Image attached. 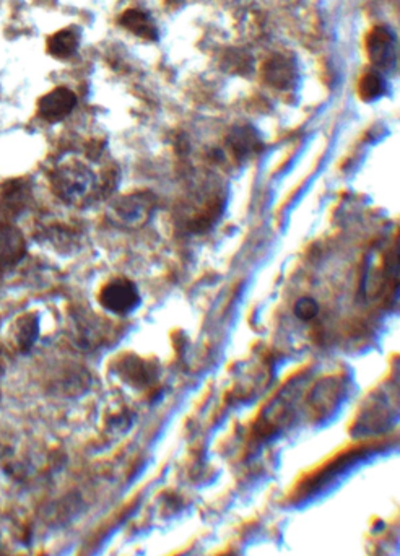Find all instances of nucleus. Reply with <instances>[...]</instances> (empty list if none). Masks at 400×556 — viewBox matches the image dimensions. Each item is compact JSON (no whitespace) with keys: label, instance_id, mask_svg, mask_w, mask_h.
<instances>
[{"label":"nucleus","instance_id":"nucleus-1","mask_svg":"<svg viewBox=\"0 0 400 556\" xmlns=\"http://www.w3.org/2000/svg\"><path fill=\"white\" fill-rule=\"evenodd\" d=\"M51 186L64 202L82 205L100 189V181L93 168L82 160H64L53 170Z\"/></svg>","mask_w":400,"mask_h":556},{"label":"nucleus","instance_id":"nucleus-2","mask_svg":"<svg viewBox=\"0 0 400 556\" xmlns=\"http://www.w3.org/2000/svg\"><path fill=\"white\" fill-rule=\"evenodd\" d=\"M156 208L155 195L148 190L124 195L111 204L108 217L111 223L124 230H138L145 226Z\"/></svg>","mask_w":400,"mask_h":556},{"label":"nucleus","instance_id":"nucleus-3","mask_svg":"<svg viewBox=\"0 0 400 556\" xmlns=\"http://www.w3.org/2000/svg\"><path fill=\"white\" fill-rule=\"evenodd\" d=\"M98 301L106 311L118 316H125L132 312L140 303L137 285L125 277L109 280L98 294Z\"/></svg>","mask_w":400,"mask_h":556},{"label":"nucleus","instance_id":"nucleus-4","mask_svg":"<svg viewBox=\"0 0 400 556\" xmlns=\"http://www.w3.org/2000/svg\"><path fill=\"white\" fill-rule=\"evenodd\" d=\"M366 53L370 62L381 72H392L397 67V38L389 26L371 28L366 36Z\"/></svg>","mask_w":400,"mask_h":556},{"label":"nucleus","instance_id":"nucleus-5","mask_svg":"<svg viewBox=\"0 0 400 556\" xmlns=\"http://www.w3.org/2000/svg\"><path fill=\"white\" fill-rule=\"evenodd\" d=\"M116 375L122 379L125 384L143 389L148 387L158 376V368L152 359H145L137 355H124L118 359L114 366Z\"/></svg>","mask_w":400,"mask_h":556},{"label":"nucleus","instance_id":"nucleus-6","mask_svg":"<svg viewBox=\"0 0 400 556\" xmlns=\"http://www.w3.org/2000/svg\"><path fill=\"white\" fill-rule=\"evenodd\" d=\"M395 267L389 259L388 252L373 251L370 255V264L366 265L365 278H363V293L370 298H378L390 278V269Z\"/></svg>","mask_w":400,"mask_h":556},{"label":"nucleus","instance_id":"nucleus-7","mask_svg":"<svg viewBox=\"0 0 400 556\" xmlns=\"http://www.w3.org/2000/svg\"><path fill=\"white\" fill-rule=\"evenodd\" d=\"M262 77L267 85L277 90H290L295 87L298 78V69L295 60L285 54H275L265 60L262 67Z\"/></svg>","mask_w":400,"mask_h":556},{"label":"nucleus","instance_id":"nucleus-8","mask_svg":"<svg viewBox=\"0 0 400 556\" xmlns=\"http://www.w3.org/2000/svg\"><path fill=\"white\" fill-rule=\"evenodd\" d=\"M77 106L75 93L69 88H54L48 95H44L39 100V116L48 123H59L67 118L72 113L73 107Z\"/></svg>","mask_w":400,"mask_h":556},{"label":"nucleus","instance_id":"nucleus-9","mask_svg":"<svg viewBox=\"0 0 400 556\" xmlns=\"http://www.w3.org/2000/svg\"><path fill=\"white\" fill-rule=\"evenodd\" d=\"M25 240L17 228L0 225V269H8L25 255Z\"/></svg>","mask_w":400,"mask_h":556},{"label":"nucleus","instance_id":"nucleus-10","mask_svg":"<svg viewBox=\"0 0 400 556\" xmlns=\"http://www.w3.org/2000/svg\"><path fill=\"white\" fill-rule=\"evenodd\" d=\"M228 145L239 160L257 155L264 148L262 138H260L257 130L251 125H239V127L233 129L228 135Z\"/></svg>","mask_w":400,"mask_h":556},{"label":"nucleus","instance_id":"nucleus-11","mask_svg":"<svg viewBox=\"0 0 400 556\" xmlns=\"http://www.w3.org/2000/svg\"><path fill=\"white\" fill-rule=\"evenodd\" d=\"M120 26L125 30L136 35L137 38H142L145 41H156L160 38V31H158L156 23L153 20L150 13L140 8H129L125 10L119 18Z\"/></svg>","mask_w":400,"mask_h":556},{"label":"nucleus","instance_id":"nucleus-12","mask_svg":"<svg viewBox=\"0 0 400 556\" xmlns=\"http://www.w3.org/2000/svg\"><path fill=\"white\" fill-rule=\"evenodd\" d=\"M39 337V319L35 314L21 316L15 322V330H13V342L20 352L26 353L33 348L36 340Z\"/></svg>","mask_w":400,"mask_h":556},{"label":"nucleus","instance_id":"nucleus-13","mask_svg":"<svg viewBox=\"0 0 400 556\" xmlns=\"http://www.w3.org/2000/svg\"><path fill=\"white\" fill-rule=\"evenodd\" d=\"M80 44V35L75 28H65L51 36L48 41V51L54 57L67 59L75 53Z\"/></svg>","mask_w":400,"mask_h":556},{"label":"nucleus","instance_id":"nucleus-14","mask_svg":"<svg viewBox=\"0 0 400 556\" xmlns=\"http://www.w3.org/2000/svg\"><path fill=\"white\" fill-rule=\"evenodd\" d=\"M388 83L384 80V75L379 70H368L365 72L358 82V96L365 102H371L379 100L385 93Z\"/></svg>","mask_w":400,"mask_h":556},{"label":"nucleus","instance_id":"nucleus-15","mask_svg":"<svg viewBox=\"0 0 400 556\" xmlns=\"http://www.w3.org/2000/svg\"><path fill=\"white\" fill-rule=\"evenodd\" d=\"M318 312H319V306H318V303L313 300V298L303 296L296 301L295 314L298 319L311 321L318 316Z\"/></svg>","mask_w":400,"mask_h":556},{"label":"nucleus","instance_id":"nucleus-16","mask_svg":"<svg viewBox=\"0 0 400 556\" xmlns=\"http://www.w3.org/2000/svg\"><path fill=\"white\" fill-rule=\"evenodd\" d=\"M185 2H188V0H163V3L170 8H179L181 6H184Z\"/></svg>","mask_w":400,"mask_h":556}]
</instances>
